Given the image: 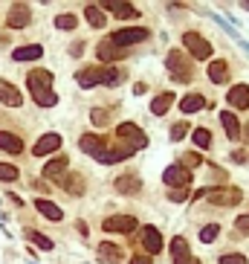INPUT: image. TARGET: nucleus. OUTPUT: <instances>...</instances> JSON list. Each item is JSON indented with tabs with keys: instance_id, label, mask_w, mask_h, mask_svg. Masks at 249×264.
<instances>
[{
	"instance_id": "f257e3e1",
	"label": "nucleus",
	"mask_w": 249,
	"mask_h": 264,
	"mask_svg": "<svg viewBox=\"0 0 249 264\" xmlns=\"http://www.w3.org/2000/svg\"><path fill=\"white\" fill-rule=\"evenodd\" d=\"M165 64H168L171 76H174L177 82H188V79H191V64H188V58L180 53V50H171L168 58H165Z\"/></svg>"
},
{
	"instance_id": "f03ea898",
	"label": "nucleus",
	"mask_w": 249,
	"mask_h": 264,
	"mask_svg": "<svg viewBox=\"0 0 249 264\" xmlns=\"http://www.w3.org/2000/svg\"><path fill=\"white\" fill-rule=\"evenodd\" d=\"M183 46H188V53L194 55V58H200V61H206L214 50V46L209 44L203 35H197V32H186V35H183Z\"/></svg>"
},
{
	"instance_id": "7ed1b4c3",
	"label": "nucleus",
	"mask_w": 249,
	"mask_h": 264,
	"mask_svg": "<svg viewBox=\"0 0 249 264\" xmlns=\"http://www.w3.org/2000/svg\"><path fill=\"white\" fill-rule=\"evenodd\" d=\"M148 38V29L142 27H134V29H116L113 35H110V44H116L119 50H124L128 44H139Z\"/></svg>"
},
{
	"instance_id": "20e7f679",
	"label": "nucleus",
	"mask_w": 249,
	"mask_h": 264,
	"mask_svg": "<svg viewBox=\"0 0 249 264\" xmlns=\"http://www.w3.org/2000/svg\"><path fill=\"white\" fill-rule=\"evenodd\" d=\"M116 137L128 139L131 148H145V146H148V137L142 134V128H136L134 122H122V125L116 128Z\"/></svg>"
},
{
	"instance_id": "39448f33",
	"label": "nucleus",
	"mask_w": 249,
	"mask_h": 264,
	"mask_svg": "<svg viewBox=\"0 0 249 264\" xmlns=\"http://www.w3.org/2000/svg\"><path fill=\"white\" fill-rule=\"evenodd\" d=\"M27 84H29V90H32V96L53 90V73H49V70H32V73L27 76Z\"/></svg>"
},
{
	"instance_id": "423d86ee",
	"label": "nucleus",
	"mask_w": 249,
	"mask_h": 264,
	"mask_svg": "<svg viewBox=\"0 0 249 264\" xmlns=\"http://www.w3.org/2000/svg\"><path fill=\"white\" fill-rule=\"evenodd\" d=\"M162 183H165V186H183V189H186L188 183H191V172H188L183 163L168 165V169H165V174H162Z\"/></svg>"
},
{
	"instance_id": "0eeeda50",
	"label": "nucleus",
	"mask_w": 249,
	"mask_h": 264,
	"mask_svg": "<svg viewBox=\"0 0 249 264\" xmlns=\"http://www.w3.org/2000/svg\"><path fill=\"white\" fill-rule=\"evenodd\" d=\"M203 198H209V201L217 203V206H235V203H240V191L226 186V189H220V191H212V189H209Z\"/></svg>"
},
{
	"instance_id": "6e6552de",
	"label": "nucleus",
	"mask_w": 249,
	"mask_h": 264,
	"mask_svg": "<svg viewBox=\"0 0 249 264\" xmlns=\"http://www.w3.org/2000/svg\"><path fill=\"white\" fill-rule=\"evenodd\" d=\"M134 229H136V218H131V215L105 218V232H134Z\"/></svg>"
},
{
	"instance_id": "1a4fd4ad",
	"label": "nucleus",
	"mask_w": 249,
	"mask_h": 264,
	"mask_svg": "<svg viewBox=\"0 0 249 264\" xmlns=\"http://www.w3.org/2000/svg\"><path fill=\"white\" fill-rule=\"evenodd\" d=\"M105 146H107V139L105 137H96V134H84V137L79 139V148L84 151V154H93V157L105 154Z\"/></svg>"
},
{
	"instance_id": "9d476101",
	"label": "nucleus",
	"mask_w": 249,
	"mask_h": 264,
	"mask_svg": "<svg viewBox=\"0 0 249 264\" xmlns=\"http://www.w3.org/2000/svg\"><path fill=\"white\" fill-rule=\"evenodd\" d=\"M102 9L113 12L116 18H122V20L139 18V12H136V6H131V3H119V0H105V3H102Z\"/></svg>"
},
{
	"instance_id": "9b49d317",
	"label": "nucleus",
	"mask_w": 249,
	"mask_h": 264,
	"mask_svg": "<svg viewBox=\"0 0 249 264\" xmlns=\"http://www.w3.org/2000/svg\"><path fill=\"white\" fill-rule=\"evenodd\" d=\"M76 82H79L81 87H93V84H102V82H105V67H84V70H79Z\"/></svg>"
},
{
	"instance_id": "f8f14e48",
	"label": "nucleus",
	"mask_w": 249,
	"mask_h": 264,
	"mask_svg": "<svg viewBox=\"0 0 249 264\" xmlns=\"http://www.w3.org/2000/svg\"><path fill=\"white\" fill-rule=\"evenodd\" d=\"M58 148H61V137H58V134H44V137L35 142L32 154H35V157H44V154H53V151H58Z\"/></svg>"
},
{
	"instance_id": "ddd939ff",
	"label": "nucleus",
	"mask_w": 249,
	"mask_h": 264,
	"mask_svg": "<svg viewBox=\"0 0 249 264\" xmlns=\"http://www.w3.org/2000/svg\"><path fill=\"white\" fill-rule=\"evenodd\" d=\"M0 102H3V105H9V108H20V105H23V96L18 93L15 84H9V82H3V79H0Z\"/></svg>"
},
{
	"instance_id": "4468645a",
	"label": "nucleus",
	"mask_w": 249,
	"mask_h": 264,
	"mask_svg": "<svg viewBox=\"0 0 249 264\" xmlns=\"http://www.w3.org/2000/svg\"><path fill=\"white\" fill-rule=\"evenodd\" d=\"M226 99H229L232 108L246 110V108H249V87H246V84H235V87L226 93Z\"/></svg>"
},
{
	"instance_id": "2eb2a0df",
	"label": "nucleus",
	"mask_w": 249,
	"mask_h": 264,
	"mask_svg": "<svg viewBox=\"0 0 249 264\" xmlns=\"http://www.w3.org/2000/svg\"><path fill=\"white\" fill-rule=\"evenodd\" d=\"M29 18H32V15H29L27 3H15L9 9V27H15V29H23L29 23Z\"/></svg>"
},
{
	"instance_id": "dca6fc26",
	"label": "nucleus",
	"mask_w": 249,
	"mask_h": 264,
	"mask_svg": "<svg viewBox=\"0 0 249 264\" xmlns=\"http://www.w3.org/2000/svg\"><path fill=\"white\" fill-rule=\"evenodd\" d=\"M124 53H128V50H119L116 44H110V38H105V41L96 46V55L102 58V61H116V58H124Z\"/></svg>"
},
{
	"instance_id": "f3484780",
	"label": "nucleus",
	"mask_w": 249,
	"mask_h": 264,
	"mask_svg": "<svg viewBox=\"0 0 249 264\" xmlns=\"http://www.w3.org/2000/svg\"><path fill=\"white\" fill-rule=\"evenodd\" d=\"M171 253H174V264H191V250H188L186 238H174L171 241Z\"/></svg>"
},
{
	"instance_id": "a211bd4d",
	"label": "nucleus",
	"mask_w": 249,
	"mask_h": 264,
	"mask_svg": "<svg viewBox=\"0 0 249 264\" xmlns=\"http://www.w3.org/2000/svg\"><path fill=\"white\" fill-rule=\"evenodd\" d=\"M142 244L148 253H160L162 250V235H160V229L157 227H145L142 229Z\"/></svg>"
},
{
	"instance_id": "6ab92c4d",
	"label": "nucleus",
	"mask_w": 249,
	"mask_h": 264,
	"mask_svg": "<svg viewBox=\"0 0 249 264\" xmlns=\"http://www.w3.org/2000/svg\"><path fill=\"white\" fill-rule=\"evenodd\" d=\"M41 55H44V46L29 44V46H18V50L12 53V58H15V61H38Z\"/></svg>"
},
{
	"instance_id": "aec40b11",
	"label": "nucleus",
	"mask_w": 249,
	"mask_h": 264,
	"mask_svg": "<svg viewBox=\"0 0 249 264\" xmlns=\"http://www.w3.org/2000/svg\"><path fill=\"white\" fill-rule=\"evenodd\" d=\"M0 148L9 151V154H20V151H23V142H20V137H15L9 131H0Z\"/></svg>"
},
{
	"instance_id": "412c9836",
	"label": "nucleus",
	"mask_w": 249,
	"mask_h": 264,
	"mask_svg": "<svg viewBox=\"0 0 249 264\" xmlns=\"http://www.w3.org/2000/svg\"><path fill=\"white\" fill-rule=\"evenodd\" d=\"M35 209L41 212L44 218H49V221H61V218H64V212L58 209L53 201H44V198H38V201H35Z\"/></svg>"
},
{
	"instance_id": "4be33fe9",
	"label": "nucleus",
	"mask_w": 249,
	"mask_h": 264,
	"mask_svg": "<svg viewBox=\"0 0 249 264\" xmlns=\"http://www.w3.org/2000/svg\"><path fill=\"white\" fill-rule=\"evenodd\" d=\"M67 163H70L67 157H55V160H49V163L44 165V177H49V180H53V177H61V174L67 172Z\"/></svg>"
},
{
	"instance_id": "5701e85b",
	"label": "nucleus",
	"mask_w": 249,
	"mask_h": 264,
	"mask_svg": "<svg viewBox=\"0 0 249 264\" xmlns=\"http://www.w3.org/2000/svg\"><path fill=\"white\" fill-rule=\"evenodd\" d=\"M200 108H206V99L200 93H188L186 99L180 102V110H183V113H197Z\"/></svg>"
},
{
	"instance_id": "b1692460",
	"label": "nucleus",
	"mask_w": 249,
	"mask_h": 264,
	"mask_svg": "<svg viewBox=\"0 0 249 264\" xmlns=\"http://www.w3.org/2000/svg\"><path fill=\"white\" fill-rule=\"evenodd\" d=\"M220 122H223V131L229 134V139H238V137H240V125H238V116H235V113L223 110V113H220Z\"/></svg>"
},
{
	"instance_id": "393cba45",
	"label": "nucleus",
	"mask_w": 249,
	"mask_h": 264,
	"mask_svg": "<svg viewBox=\"0 0 249 264\" xmlns=\"http://www.w3.org/2000/svg\"><path fill=\"white\" fill-rule=\"evenodd\" d=\"M209 79H212L214 84L226 82V79H229V67H226V61H212L209 64Z\"/></svg>"
},
{
	"instance_id": "a878e982",
	"label": "nucleus",
	"mask_w": 249,
	"mask_h": 264,
	"mask_svg": "<svg viewBox=\"0 0 249 264\" xmlns=\"http://www.w3.org/2000/svg\"><path fill=\"white\" fill-rule=\"evenodd\" d=\"M116 191H122V195H136L139 191V177H131V174H124L116 180Z\"/></svg>"
},
{
	"instance_id": "bb28decb",
	"label": "nucleus",
	"mask_w": 249,
	"mask_h": 264,
	"mask_svg": "<svg viewBox=\"0 0 249 264\" xmlns=\"http://www.w3.org/2000/svg\"><path fill=\"white\" fill-rule=\"evenodd\" d=\"M98 255H102V261H119L122 258V250L116 244H110V241H105V244H98Z\"/></svg>"
},
{
	"instance_id": "cd10ccee",
	"label": "nucleus",
	"mask_w": 249,
	"mask_h": 264,
	"mask_svg": "<svg viewBox=\"0 0 249 264\" xmlns=\"http://www.w3.org/2000/svg\"><path fill=\"white\" fill-rule=\"evenodd\" d=\"M171 105H174V93H160V96L151 102V110L157 113V116H162V113L171 108Z\"/></svg>"
},
{
	"instance_id": "c85d7f7f",
	"label": "nucleus",
	"mask_w": 249,
	"mask_h": 264,
	"mask_svg": "<svg viewBox=\"0 0 249 264\" xmlns=\"http://www.w3.org/2000/svg\"><path fill=\"white\" fill-rule=\"evenodd\" d=\"M84 18H87V23L90 27H105V12L98 9V6H87V9H84Z\"/></svg>"
},
{
	"instance_id": "c756f323",
	"label": "nucleus",
	"mask_w": 249,
	"mask_h": 264,
	"mask_svg": "<svg viewBox=\"0 0 249 264\" xmlns=\"http://www.w3.org/2000/svg\"><path fill=\"white\" fill-rule=\"evenodd\" d=\"M27 241L29 244H35V247H41V250H53V241L46 235H41L38 229H27Z\"/></svg>"
},
{
	"instance_id": "7c9ffc66",
	"label": "nucleus",
	"mask_w": 249,
	"mask_h": 264,
	"mask_svg": "<svg viewBox=\"0 0 249 264\" xmlns=\"http://www.w3.org/2000/svg\"><path fill=\"white\" fill-rule=\"evenodd\" d=\"M64 189L70 191V195H81V177L79 174H70V177H64Z\"/></svg>"
},
{
	"instance_id": "2f4dec72",
	"label": "nucleus",
	"mask_w": 249,
	"mask_h": 264,
	"mask_svg": "<svg viewBox=\"0 0 249 264\" xmlns=\"http://www.w3.org/2000/svg\"><path fill=\"white\" fill-rule=\"evenodd\" d=\"M217 232H220V227H217V224H209V227L200 229V241H203V244H212L214 238H217Z\"/></svg>"
},
{
	"instance_id": "473e14b6",
	"label": "nucleus",
	"mask_w": 249,
	"mask_h": 264,
	"mask_svg": "<svg viewBox=\"0 0 249 264\" xmlns=\"http://www.w3.org/2000/svg\"><path fill=\"white\" fill-rule=\"evenodd\" d=\"M122 79H124L122 70H113V67H110V70H105V82H102V84H107V87H116Z\"/></svg>"
},
{
	"instance_id": "72a5a7b5",
	"label": "nucleus",
	"mask_w": 249,
	"mask_h": 264,
	"mask_svg": "<svg viewBox=\"0 0 249 264\" xmlns=\"http://www.w3.org/2000/svg\"><path fill=\"white\" fill-rule=\"evenodd\" d=\"M194 142H197V148H209V146H212V134H209L206 128H197V131H194Z\"/></svg>"
},
{
	"instance_id": "f704fd0d",
	"label": "nucleus",
	"mask_w": 249,
	"mask_h": 264,
	"mask_svg": "<svg viewBox=\"0 0 249 264\" xmlns=\"http://www.w3.org/2000/svg\"><path fill=\"white\" fill-rule=\"evenodd\" d=\"M0 180H18V169L12 163H0Z\"/></svg>"
},
{
	"instance_id": "c9c22d12",
	"label": "nucleus",
	"mask_w": 249,
	"mask_h": 264,
	"mask_svg": "<svg viewBox=\"0 0 249 264\" xmlns=\"http://www.w3.org/2000/svg\"><path fill=\"white\" fill-rule=\"evenodd\" d=\"M220 264H246V255H240V253H223L220 255Z\"/></svg>"
},
{
	"instance_id": "e433bc0d",
	"label": "nucleus",
	"mask_w": 249,
	"mask_h": 264,
	"mask_svg": "<svg viewBox=\"0 0 249 264\" xmlns=\"http://www.w3.org/2000/svg\"><path fill=\"white\" fill-rule=\"evenodd\" d=\"M186 134H188V125H186V122H177V125L171 128V139H174V142H180Z\"/></svg>"
},
{
	"instance_id": "4c0bfd02",
	"label": "nucleus",
	"mask_w": 249,
	"mask_h": 264,
	"mask_svg": "<svg viewBox=\"0 0 249 264\" xmlns=\"http://www.w3.org/2000/svg\"><path fill=\"white\" fill-rule=\"evenodd\" d=\"M55 27L58 29H72L76 27V18H72V15H58V18H55Z\"/></svg>"
},
{
	"instance_id": "58836bf2",
	"label": "nucleus",
	"mask_w": 249,
	"mask_h": 264,
	"mask_svg": "<svg viewBox=\"0 0 249 264\" xmlns=\"http://www.w3.org/2000/svg\"><path fill=\"white\" fill-rule=\"evenodd\" d=\"M90 119H93V125H107V110L105 108H96L93 113H90Z\"/></svg>"
},
{
	"instance_id": "ea45409f",
	"label": "nucleus",
	"mask_w": 249,
	"mask_h": 264,
	"mask_svg": "<svg viewBox=\"0 0 249 264\" xmlns=\"http://www.w3.org/2000/svg\"><path fill=\"white\" fill-rule=\"evenodd\" d=\"M168 198H171L174 203H183V201L188 198V189H171V195H168Z\"/></svg>"
},
{
	"instance_id": "a19ab883",
	"label": "nucleus",
	"mask_w": 249,
	"mask_h": 264,
	"mask_svg": "<svg viewBox=\"0 0 249 264\" xmlns=\"http://www.w3.org/2000/svg\"><path fill=\"white\" fill-rule=\"evenodd\" d=\"M235 227H238L240 232H249V215H240V218L235 221Z\"/></svg>"
},
{
	"instance_id": "79ce46f5",
	"label": "nucleus",
	"mask_w": 249,
	"mask_h": 264,
	"mask_svg": "<svg viewBox=\"0 0 249 264\" xmlns=\"http://www.w3.org/2000/svg\"><path fill=\"white\" fill-rule=\"evenodd\" d=\"M131 264H154V261H151V255H134Z\"/></svg>"
},
{
	"instance_id": "37998d69",
	"label": "nucleus",
	"mask_w": 249,
	"mask_h": 264,
	"mask_svg": "<svg viewBox=\"0 0 249 264\" xmlns=\"http://www.w3.org/2000/svg\"><path fill=\"white\" fill-rule=\"evenodd\" d=\"M232 160H235V163H246V151H235Z\"/></svg>"
},
{
	"instance_id": "c03bdc74",
	"label": "nucleus",
	"mask_w": 249,
	"mask_h": 264,
	"mask_svg": "<svg viewBox=\"0 0 249 264\" xmlns=\"http://www.w3.org/2000/svg\"><path fill=\"white\" fill-rule=\"evenodd\" d=\"M186 165H200V157H197V154H186Z\"/></svg>"
},
{
	"instance_id": "a18cd8bd",
	"label": "nucleus",
	"mask_w": 249,
	"mask_h": 264,
	"mask_svg": "<svg viewBox=\"0 0 249 264\" xmlns=\"http://www.w3.org/2000/svg\"><path fill=\"white\" fill-rule=\"evenodd\" d=\"M70 53H72V55H81V53H84V44H72Z\"/></svg>"
},
{
	"instance_id": "49530a36",
	"label": "nucleus",
	"mask_w": 249,
	"mask_h": 264,
	"mask_svg": "<svg viewBox=\"0 0 249 264\" xmlns=\"http://www.w3.org/2000/svg\"><path fill=\"white\" fill-rule=\"evenodd\" d=\"M191 264H200V261H194V258H191Z\"/></svg>"
}]
</instances>
